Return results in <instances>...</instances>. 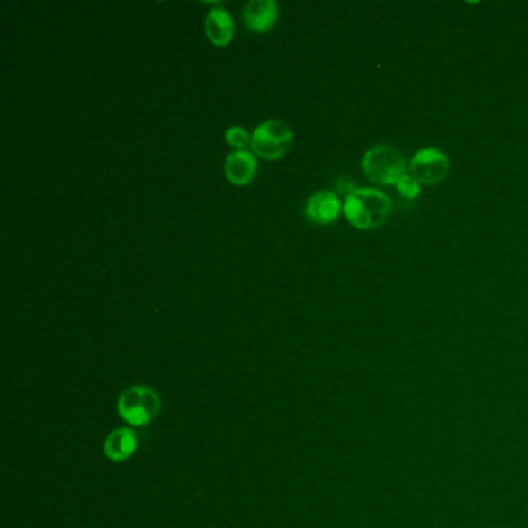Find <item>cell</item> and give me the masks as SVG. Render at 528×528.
Returning <instances> with one entry per match:
<instances>
[{
  "instance_id": "6da1fadb",
  "label": "cell",
  "mask_w": 528,
  "mask_h": 528,
  "mask_svg": "<svg viewBox=\"0 0 528 528\" xmlns=\"http://www.w3.org/2000/svg\"><path fill=\"white\" fill-rule=\"evenodd\" d=\"M343 212L355 228H380L390 217L392 201L377 188H360L345 195Z\"/></svg>"
},
{
  "instance_id": "7a4b0ae2",
  "label": "cell",
  "mask_w": 528,
  "mask_h": 528,
  "mask_svg": "<svg viewBox=\"0 0 528 528\" xmlns=\"http://www.w3.org/2000/svg\"><path fill=\"white\" fill-rule=\"evenodd\" d=\"M362 171L372 183L397 184L407 174V158L394 146L377 145L362 157Z\"/></svg>"
},
{
  "instance_id": "3957f363",
  "label": "cell",
  "mask_w": 528,
  "mask_h": 528,
  "mask_svg": "<svg viewBox=\"0 0 528 528\" xmlns=\"http://www.w3.org/2000/svg\"><path fill=\"white\" fill-rule=\"evenodd\" d=\"M117 409L124 422L139 428L154 422L162 409V398L149 386H130L120 395Z\"/></svg>"
},
{
  "instance_id": "277c9868",
  "label": "cell",
  "mask_w": 528,
  "mask_h": 528,
  "mask_svg": "<svg viewBox=\"0 0 528 528\" xmlns=\"http://www.w3.org/2000/svg\"><path fill=\"white\" fill-rule=\"evenodd\" d=\"M293 132L289 124L281 120L261 122L251 134V149L265 160H278L290 149Z\"/></svg>"
},
{
  "instance_id": "5b68a950",
  "label": "cell",
  "mask_w": 528,
  "mask_h": 528,
  "mask_svg": "<svg viewBox=\"0 0 528 528\" xmlns=\"http://www.w3.org/2000/svg\"><path fill=\"white\" fill-rule=\"evenodd\" d=\"M407 173L417 180L420 184L440 183L450 173V160L443 150L439 148H422L412 157Z\"/></svg>"
},
{
  "instance_id": "8992f818",
  "label": "cell",
  "mask_w": 528,
  "mask_h": 528,
  "mask_svg": "<svg viewBox=\"0 0 528 528\" xmlns=\"http://www.w3.org/2000/svg\"><path fill=\"white\" fill-rule=\"evenodd\" d=\"M341 211H343L341 201L332 191H318L310 195L304 210L307 219L318 225H328L335 222Z\"/></svg>"
},
{
  "instance_id": "52a82bcc",
  "label": "cell",
  "mask_w": 528,
  "mask_h": 528,
  "mask_svg": "<svg viewBox=\"0 0 528 528\" xmlns=\"http://www.w3.org/2000/svg\"><path fill=\"white\" fill-rule=\"evenodd\" d=\"M278 14V4L274 0H251L245 4L242 10L245 25L257 33H264L274 27Z\"/></svg>"
},
{
  "instance_id": "ba28073f",
  "label": "cell",
  "mask_w": 528,
  "mask_h": 528,
  "mask_svg": "<svg viewBox=\"0 0 528 528\" xmlns=\"http://www.w3.org/2000/svg\"><path fill=\"white\" fill-rule=\"evenodd\" d=\"M256 158L250 150L236 149L225 158V175L237 186L250 183L256 174Z\"/></svg>"
},
{
  "instance_id": "9c48e42d",
  "label": "cell",
  "mask_w": 528,
  "mask_h": 528,
  "mask_svg": "<svg viewBox=\"0 0 528 528\" xmlns=\"http://www.w3.org/2000/svg\"><path fill=\"white\" fill-rule=\"evenodd\" d=\"M139 448V437L134 429L118 428L112 431L104 440V454L115 463L128 461Z\"/></svg>"
},
{
  "instance_id": "30bf717a",
  "label": "cell",
  "mask_w": 528,
  "mask_h": 528,
  "mask_svg": "<svg viewBox=\"0 0 528 528\" xmlns=\"http://www.w3.org/2000/svg\"><path fill=\"white\" fill-rule=\"evenodd\" d=\"M205 30L206 36L212 44L219 45V47L229 44L234 34L233 17L223 8H212L206 16Z\"/></svg>"
},
{
  "instance_id": "8fae6325",
  "label": "cell",
  "mask_w": 528,
  "mask_h": 528,
  "mask_svg": "<svg viewBox=\"0 0 528 528\" xmlns=\"http://www.w3.org/2000/svg\"><path fill=\"white\" fill-rule=\"evenodd\" d=\"M225 139L228 145L233 146L236 149H246L248 145L251 146V134L242 126H231L225 132Z\"/></svg>"
},
{
  "instance_id": "7c38bea8",
  "label": "cell",
  "mask_w": 528,
  "mask_h": 528,
  "mask_svg": "<svg viewBox=\"0 0 528 528\" xmlns=\"http://www.w3.org/2000/svg\"><path fill=\"white\" fill-rule=\"evenodd\" d=\"M397 186V190L400 192L403 197H407V199H416L420 194V191H422V186L418 183L416 178L409 175V173L405 175V177H401L398 180V183L395 184Z\"/></svg>"
}]
</instances>
